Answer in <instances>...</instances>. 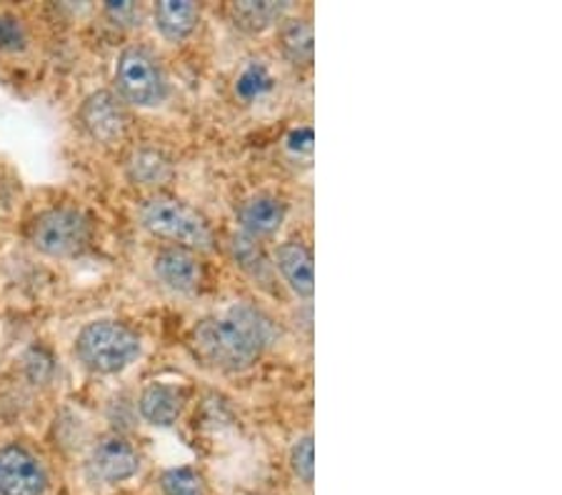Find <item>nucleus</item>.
Segmentation results:
<instances>
[{
  "label": "nucleus",
  "mask_w": 562,
  "mask_h": 495,
  "mask_svg": "<svg viewBox=\"0 0 562 495\" xmlns=\"http://www.w3.org/2000/svg\"><path fill=\"white\" fill-rule=\"evenodd\" d=\"M270 320L258 308L235 303L228 311L205 318L193 328V346L217 371H248L270 344Z\"/></svg>",
  "instance_id": "nucleus-1"
},
{
  "label": "nucleus",
  "mask_w": 562,
  "mask_h": 495,
  "mask_svg": "<svg viewBox=\"0 0 562 495\" xmlns=\"http://www.w3.org/2000/svg\"><path fill=\"white\" fill-rule=\"evenodd\" d=\"M160 488L166 495H205L203 475L190 465L168 468L160 475Z\"/></svg>",
  "instance_id": "nucleus-18"
},
{
  "label": "nucleus",
  "mask_w": 562,
  "mask_h": 495,
  "mask_svg": "<svg viewBox=\"0 0 562 495\" xmlns=\"http://www.w3.org/2000/svg\"><path fill=\"white\" fill-rule=\"evenodd\" d=\"M125 170L133 183L138 185H148V188H160L173 180V160H170L166 153L156 150V148H140L133 150L128 164H125Z\"/></svg>",
  "instance_id": "nucleus-14"
},
{
  "label": "nucleus",
  "mask_w": 562,
  "mask_h": 495,
  "mask_svg": "<svg viewBox=\"0 0 562 495\" xmlns=\"http://www.w3.org/2000/svg\"><path fill=\"white\" fill-rule=\"evenodd\" d=\"M231 250L235 263L246 270V273L258 278V281H270V263L266 254H262L260 240L246 236V233H238V236H233L231 240Z\"/></svg>",
  "instance_id": "nucleus-17"
},
{
  "label": "nucleus",
  "mask_w": 562,
  "mask_h": 495,
  "mask_svg": "<svg viewBox=\"0 0 562 495\" xmlns=\"http://www.w3.org/2000/svg\"><path fill=\"white\" fill-rule=\"evenodd\" d=\"M88 468L95 481L123 483L140 471V455L125 438L105 436L90 450Z\"/></svg>",
  "instance_id": "nucleus-8"
},
{
  "label": "nucleus",
  "mask_w": 562,
  "mask_h": 495,
  "mask_svg": "<svg viewBox=\"0 0 562 495\" xmlns=\"http://www.w3.org/2000/svg\"><path fill=\"white\" fill-rule=\"evenodd\" d=\"M48 488L38 458L23 446L0 448V493L3 495H43Z\"/></svg>",
  "instance_id": "nucleus-7"
},
{
  "label": "nucleus",
  "mask_w": 562,
  "mask_h": 495,
  "mask_svg": "<svg viewBox=\"0 0 562 495\" xmlns=\"http://www.w3.org/2000/svg\"><path fill=\"white\" fill-rule=\"evenodd\" d=\"M115 88L123 103L156 108L168 98V76L162 63L143 45L125 48L115 63Z\"/></svg>",
  "instance_id": "nucleus-4"
},
{
  "label": "nucleus",
  "mask_w": 562,
  "mask_h": 495,
  "mask_svg": "<svg viewBox=\"0 0 562 495\" xmlns=\"http://www.w3.org/2000/svg\"><path fill=\"white\" fill-rule=\"evenodd\" d=\"M270 83H273V78H270L268 68L262 66V63H258V66H248L246 70H243V76L238 78V86H235V90H238L243 98L252 101V98L266 93Z\"/></svg>",
  "instance_id": "nucleus-20"
},
{
  "label": "nucleus",
  "mask_w": 562,
  "mask_h": 495,
  "mask_svg": "<svg viewBox=\"0 0 562 495\" xmlns=\"http://www.w3.org/2000/svg\"><path fill=\"white\" fill-rule=\"evenodd\" d=\"M78 121L80 128L103 146L123 140L131 128L128 108L111 90H98V93L88 95L78 111Z\"/></svg>",
  "instance_id": "nucleus-6"
},
{
  "label": "nucleus",
  "mask_w": 562,
  "mask_h": 495,
  "mask_svg": "<svg viewBox=\"0 0 562 495\" xmlns=\"http://www.w3.org/2000/svg\"><path fill=\"white\" fill-rule=\"evenodd\" d=\"M25 368L35 383H45L53 375V358L41 348H33L29 358H25Z\"/></svg>",
  "instance_id": "nucleus-23"
},
{
  "label": "nucleus",
  "mask_w": 562,
  "mask_h": 495,
  "mask_svg": "<svg viewBox=\"0 0 562 495\" xmlns=\"http://www.w3.org/2000/svg\"><path fill=\"white\" fill-rule=\"evenodd\" d=\"M285 11L288 3H278V0H240L231 5L233 23L246 33H262L283 21Z\"/></svg>",
  "instance_id": "nucleus-16"
},
{
  "label": "nucleus",
  "mask_w": 562,
  "mask_h": 495,
  "mask_svg": "<svg viewBox=\"0 0 562 495\" xmlns=\"http://www.w3.org/2000/svg\"><path fill=\"white\" fill-rule=\"evenodd\" d=\"M290 468L305 485H313L315 481V448L313 436H303L295 440L293 450H290Z\"/></svg>",
  "instance_id": "nucleus-19"
},
{
  "label": "nucleus",
  "mask_w": 562,
  "mask_h": 495,
  "mask_svg": "<svg viewBox=\"0 0 562 495\" xmlns=\"http://www.w3.org/2000/svg\"><path fill=\"white\" fill-rule=\"evenodd\" d=\"M183 405H186V393L168 383H150L138 398L140 416L156 428L176 426L180 413H183Z\"/></svg>",
  "instance_id": "nucleus-12"
},
{
  "label": "nucleus",
  "mask_w": 562,
  "mask_h": 495,
  "mask_svg": "<svg viewBox=\"0 0 562 495\" xmlns=\"http://www.w3.org/2000/svg\"><path fill=\"white\" fill-rule=\"evenodd\" d=\"M278 43L283 56L295 66H311L315 53L313 25L305 18H283L278 31Z\"/></svg>",
  "instance_id": "nucleus-15"
},
{
  "label": "nucleus",
  "mask_w": 562,
  "mask_h": 495,
  "mask_svg": "<svg viewBox=\"0 0 562 495\" xmlns=\"http://www.w3.org/2000/svg\"><path fill=\"white\" fill-rule=\"evenodd\" d=\"M198 21H201V5L193 0H160L153 8L156 31L170 43H180L193 35Z\"/></svg>",
  "instance_id": "nucleus-13"
},
{
  "label": "nucleus",
  "mask_w": 562,
  "mask_h": 495,
  "mask_svg": "<svg viewBox=\"0 0 562 495\" xmlns=\"http://www.w3.org/2000/svg\"><path fill=\"white\" fill-rule=\"evenodd\" d=\"M140 225L156 238L168 240L170 246L188 250H211L215 246L213 225L193 205L180 198L156 193L143 201L138 211Z\"/></svg>",
  "instance_id": "nucleus-2"
},
{
  "label": "nucleus",
  "mask_w": 562,
  "mask_h": 495,
  "mask_svg": "<svg viewBox=\"0 0 562 495\" xmlns=\"http://www.w3.org/2000/svg\"><path fill=\"white\" fill-rule=\"evenodd\" d=\"M235 215H238V223L246 236L256 240L270 238L283 228L288 203L273 193H256L238 205Z\"/></svg>",
  "instance_id": "nucleus-10"
},
{
  "label": "nucleus",
  "mask_w": 562,
  "mask_h": 495,
  "mask_svg": "<svg viewBox=\"0 0 562 495\" xmlns=\"http://www.w3.org/2000/svg\"><path fill=\"white\" fill-rule=\"evenodd\" d=\"M276 268L283 275L290 291L301 299H311L315 293V266L313 250L301 238H290L276 248Z\"/></svg>",
  "instance_id": "nucleus-11"
},
{
  "label": "nucleus",
  "mask_w": 562,
  "mask_h": 495,
  "mask_svg": "<svg viewBox=\"0 0 562 495\" xmlns=\"http://www.w3.org/2000/svg\"><path fill=\"white\" fill-rule=\"evenodd\" d=\"M31 243L35 250L53 258H70L83 254L93 238V223L78 209H50L31 223Z\"/></svg>",
  "instance_id": "nucleus-5"
},
{
  "label": "nucleus",
  "mask_w": 562,
  "mask_h": 495,
  "mask_svg": "<svg viewBox=\"0 0 562 495\" xmlns=\"http://www.w3.org/2000/svg\"><path fill=\"white\" fill-rule=\"evenodd\" d=\"M25 41H29V35H25L23 23L11 13H0V50L3 53L23 50Z\"/></svg>",
  "instance_id": "nucleus-21"
},
{
  "label": "nucleus",
  "mask_w": 562,
  "mask_h": 495,
  "mask_svg": "<svg viewBox=\"0 0 562 495\" xmlns=\"http://www.w3.org/2000/svg\"><path fill=\"white\" fill-rule=\"evenodd\" d=\"M105 15L111 18L115 25H135L140 21V5L131 3V0H113V3L105 5Z\"/></svg>",
  "instance_id": "nucleus-22"
},
{
  "label": "nucleus",
  "mask_w": 562,
  "mask_h": 495,
  "mask_svg": "<svg viewBox=\"0 0 562 495\" xmlns=\"http://www.w3.org/2000/svg\"><path fill=\"white\" fill-rule=\"evenodd\" d=\"M153 270H156L158 281L176 293H195L205 278L203 260L198 258L195 250L180 246L162 248L153 260Z\"/></svg>",
  "instance_id": "nucleus-9"
},
{
  "label": "nucleus",
  "mask_w": 562,
  "mask_h": 495,
  "mask_svg": "<svg viewBox=\"0 0 562 495\" xmlns=\"http://www.w3.org/2000/svg\"><path fill=\"white\" fill-rule=\"evenodd\" d=\"M140 336L125 323L95 320L78 333L76 356L88 371L113 375L128 368L140 356Z\"/></svg>",
  "instance_id": "nucleus-3"
}]
</instances>
